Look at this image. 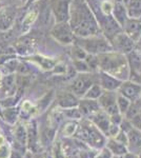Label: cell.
<instances>
[{
  "instance_id": "cell-7",
  "label": "cell",
  "mask_w": 141,
  "mask_h": 158,
  "mask_svg": "<svg viewBox=\"0 0 141 158\" xmlns=\"http://www.w3.org/2000/svg\"><path fill=\"white\" fill-rule=\"evenodd\" d=\"M106 148H107L111 151V153L114 156H124L129 152V149H127V147L125 144L119 142L118 140L113 138V137L107 138Z\"/></svg>"
},
{
  "instance_id": "cell-2",
  "label": "cell",
  "mask_w": 141,
  "mask_h": 158,
  "mask_svg": "<svg viewBox=\"0 0 141 158\" xmlns=\"http://www.w3.org/2000/svg\"><path fill=\"white\" fill-rule=\"evenodd\" d=\"M27 151L34 153H39V149L41 147L40 144L39 133H38L37 124L35 121L29 122L27 124Z\"/></svg>"
},
{
  "instance_id": "cell-28",
  "label": "cell",
  "mask_w": 141,
  "mask_h": 158,
  "mask_svg": "<svg viewBox=\"0 0 141 158\" xmlns=\"http://www.w3.org/2000/svg\"><path fill=\"white\" fill-rule=\"evenodd\" d=\"M112 158H123V156H113Z\"/></svg>"
},
{
  "instance_id": "cell-4",
  "label": "cell",
  "mask_w": 141,
  "mask_h": 158,
  "mask_svg": "<svg viewBox=\"0 0 141 158\" xmlns=\"http://www.w3.org/2000/svg\"><path fill=\"white\" fill-rule=\"evenodd\" d=\"M120 95L130 99L131 101H135L139 99L141 96V85L135 82H123L119 86Z\"/></svg>"
},
{
  "instance_id": "cell-20",
  "label": "cell",
  "mask_w": 141,
  "mask_h": 158,
  "mask_svg": "<svg viewBox=\"0 0 141 158\" xmlns=\"http://www.w3.org/2000/svg\"><path fill=\"white\" fill-rule=\"evenodd\" d=\"M120 131V126H118V124H114L111 122V126H110V129H109V137L107 138H110V137H116V135L119 133Z\"/></svg>"
},
{
  "instance_id": "cell-14",
  "label": "cell",
  "mask_w": 141,
  "mask_h": 158,
  "mask_svg": "<svg viewBox=\"0 0 141 158\" xmlns=\"http://www.w3.org/2000/svg\"><path fill=\"white\" fill-rule=\"evenodd\" d=\"M53 158H68V155L65 154L64 150L62 148L61 142H55L53 148Z\"/></svg>"
},
{
  "instance_id": "cell-22",
  "label": "cell",
  "mask_w": 141,
  "mask_h": 158,
  "mask_svg": "<svg viewBox=\"0 0 141 158\" xmlns=\"http://www.w3.org/2000/svg\"><path fill=\"white\" fill-rule=\"evenodd\" d=\"M35 18H36V13L33 12L27 15V17L25 18V22H27V23H32V22L35 20Z\"/></svg>"
},
{
  "instance_id": "cell-11",
  "label": "cell",
  "mask_w": 141,
  "mask_h": 158,
  "mask_svg": "<svg viewBox=\"0 0 141 158\" xmlns=\"http://www.w3.org/2000/svg\"><path fill=\"white\" fill-rule=\"evenodd\" d=\"M79 124L76 121H68L63 126L62 129V135L65 138H70V137H74L77 129H78Z\"/></svg>"
},
{
  "instance_id": "cell-3",
  "label": "cell",
  "mask_w": 141,
  "mask_h": 158,
  "mask_svg": "<svg viewBox=\"0 0 141 158\" xmlns=\"http://www.w3.org/2000/svg\"><path fill=\"white\" fill-rule=\"evenodd\" d=\"M89 119L91 120L95 126L98 128L100 131L102 132L106 137H109V129L111 126V119L110 116L107 115L104 111H99L93 114L92 116L89 117Z\"/></svg>"
},
{
  "instance_id": "cell-1",
  "label": "cell",
  "mask_w": 141,
  "mask_h": 158,
  "mask_svg": "<svg viewBox=\"0 0 141 158\" xmlns=\"http://www.w3.org/2000/svg\"><path fill=\"white\" fill-rule=\"evenodd\" d=\"M74 137L94 150H100L106 147L107 140V137L89 119L78 126Z\"/></svg>"
},
{
  "instance_id": "cell-6",
  "label": "cell",
  "mask_w": 141,
  "mask_h": 158,
  "mask_svg": "<svg viewBox=\"0 0 141 158\" xmlns=\"http://www.w3.org/2000/svg\"><path fill=\"white\" fill-rule=\"evenodd\" d=\"M79 106H80L79 110H80L82 116L86 117L92 116L93 114H95L100 110V104L95 99H83L80 102V104H79Z\"/></svg>"
},
{
  "instance_id": "cell-15",
  "label": "cell",
  "mask_w": 141,
  "mask_h": 158,
  "mask_svg": "<svg viewBox=\"0 0 141 158\" xmlns=\"http://www.w3.org/2000/svg\"><path fill=\"white\" fill-rule=\"evenodd\" d=\"M101 95H102V93H101V90H100L99 86L94 85L89 89V91L85 93L84 97L88 98V99H96V98H99Z\"/></svg>"
},
{
  "instance_id": "cell-9",
  "label": "cell",
  "mask_w": 141,
  "mask_h": 158,
  "mask_svg": "<svg viewBox=\"0 0 141 158\" xmlns=\"http://www.w3.org/2000/svg\"><path fill=\"white\" fill-rule=\"evenodd\" d=\"M91 88V83L89 82L86 79H78L74 82L73 86V92L77 95H85V93L89 91V89Z\"/></svg>"
},
{
  "instance_id": "cell-21",
  "label": "cell",
  "mask_w": 141,
  "mask_h": 158,
  "mask_svg": "<svg viewBox=\"0 0 141 158\" xmlns=\"http://www.w3.org/2000/svg\"><path fill=\"white\" fill-rule=\"evenodd\" d=\"M24 154L19 151H17V150H14V151H12L11 153V157L10 158H23Z\"/></svg>"
},
{
  "instance_id": "cell-24",
  "label": "cell",
  "mask_w": 141,
  "mask_h": 158,
  "mask_svg": "<svg viewBox=\"0 0 141 158\" xmlns=\"http://www.w3.org/2000/svg\"><path fill=\"white\" fill-rule=\"evenodd\" d=\"M123 158H140L139 155L136 154V153H132V152H127L126 154L124 155Z\"/></svg>"
},
{
  "instance_id": "cell-18",
  "label": "cell",
  "mask_w": 141,
  "mask_h": 158,
  "mask_svg": "<svg viewBox=\"0 0 141 158\" xmlns=\"http://www.w3.org/2000/svg\"><path fill=\"white\" fill-rule=\"evenodd\" d=\"M114 155L112 154L107 148L103 147L102 149L98 150V152L96 153V155L94 156V158H112Z\"/></svg>"
},
{
  "instance_id": "cell-26",
  "label": "cell",
  "mask_w": 141,
  "mask_h": 158,
  "mask_svg": "<svg viewBox=\"0 0 141 158\" xmlns=\"http://www.w3.org/2000/svg\"><path fill=\"white\" fill-rule=\"evenodd\" d=\"M3 143H6V137L3 135H0V146Z\"/></svg>"
},
{
  "instance_id": "cell-17",
  "label": "cell",
  "mask_w": 141,
  "mask_h": 158,
  "mask_svg": "<svg viewBox=\"0 0 141 158\" xmlns=\"http://www.w3.org/2000/svg\"><path fill=\"white\" fill-rule=\"evenodd\" d=\"M12 149L7 142L0 146V158H10L11 157Z\"/></svg>"
},
{
  "instance_id": "cell-5",
  "label": "cell",
  "mask_w": 141,
  "mask_h": 158,
  "mask_svg": "<svg viewBox=\"0 0 141 158\" xmlns=\"http://www.w3.org/2000/svg\"><path fill=\"white\" fill-rule=\"evenodd\" d=\"M126 134H127V139H129V144H127L129 152L138 154L141 150V131L133 126L126 132Z\"/></svg>"
},
{
  "instance_id": "cell-25",
  "label": "cell",
  "mask_w": 141,
  "mask_h": 158,
  "mask_svg": "<svg viewBox=\"0 0 141 158\" xmlns=\"http://www.w3.org/2000/svg\"><path fill=\"white\" fill-rule=\"evenodd\" d=\"M34 158H47V154L45 153H36V156Z\"/></svg>"
},
{
  "instance_id": "cell-27",
  "label": "cell",
  "mask_w": 141,
  "mask_h": 158,
  "mask_svg": "<svg viewBox=\"0 0 141 158\" xmlns=\"http://www.w3.org/2000/svg\"><path fill=\"white\" fill-rule=\"evenodd\" d=\"M23 158H33V156H32V152L27 151V153H25V154H24Z\"/></svg>"
},
{
  "instance_id": "cell-29",
  "label": "cell",
  "mask_w": 141,
  "mask_h": 158,
  "mask_svg": "<svg viewBox=\"0 0 141 158\" xmlns=\"http://www.w3.org/2000/svg\"><path fill=\"white\" fill-rule=\"evenodd\" d=\"M138 155H139V157L141 158V150H140V151H139V153H138Z\"/></svg>"
},
{
  "instance_id": "cell-16",
  "label": "cell",
  "mask_w": 141,
  "mask_h": 158,
  "mask_svg": "<svg viewBox=\"0 0 141 158\" xmlns=\"http://www.w3.org/2000/svg\"><path fill=\"white\" fill-rule=\"evenodd\" d=\"M65 116L68 118L72 119V120H77V119L82 118V114H81L80 110L76 108H70L64 112Z\"/></svg>"
},
{
  "instance_id": "cell-19",
  "label": "cell",
  "mask_w": 141,
  "mask_h": 158,
  "mask_svg": "<svg viewBox=\"0 0 141 158\" xmlns=\"http://www.w3.org/2000/svg\"><path fill=\"white\" fill-rule=\"evenodd\" d=\"M115 139L118 140L119 142H121V143L125 144V146L127 147V144H129V139H127V134L125 133L124 131H122L121 129H120L119 133L116 135V137H114Z\"/></svg>"
},
{
  "instance_id": "cell-30",
  "label": "cell",
  "mask_w": 141,
  "mask_h": 158,
  "mask_svg": "<svg viewBox=\"0 0 141 158\" xmlns=\"http://www.w3.org/2000/svg\"><path fill=\"white\" fill-rule=\"evenodd\" d=\"M0 79H1V74H0Z\"/></svg>"
},
{
  "instance_id": "cell-8",
  "label": "cell",
  "mask_w": 141,
  "mask_h": 158,
  "mask_svg": "<svg viewBox=\"0 0 141 158\" xmlns=\"http://www.w3.org/2000/svg\"><path fill=\"white\" fill-rule=\"evenodd\" d=\"M56 137V129L53 128H47L40 133V144L41 147H48L54 142Z\"/></svg>"
},
{
  "instance_id": "cell-12",
  "label": "cell",
  "mask_w": 141,
  "mask_h": 158,
  "mask_svg": "<svg viewBox=\"0 0 141 158\" xmlns=\"http://www.w3.org/2000/svg\"><path fill=\"white\" fill-rule=\"evenodd\" d=\"M59 104H60V106H62L64 109H70L76 106L78 102H77L76 98L74 96L70 95V94H66V95L62 96L59 99Z\"/></svg>"
},
{
  "instance_id": "cell-13",
  "label": "cell",
  "mask_w": 141,
  "mask_h": 158,
  "mask_svg": "<svg viewBox=\"0 0 141 158\" xmlns=\"http://www.w3.org/2000/svg\"><path fill=\"white\" fill-rule=\"evenodd\" d=\"M131 106V100L127 98H125L124 96L119 95L117 96V106L119 109V112L122 115H125V113L127 112Z\"/></svg>"
},
{
  "instance_id": "cell-23",
  "label": "cell",
  "mask_w": 141,
  "mask_h": 158,
  "mask_svg": "<svg viewBox=\"0 0 141 158\" xmlns=\"http://www.w3.org/2000/svg\"><path fill=\"white\" fill-rule=\"evenodd\" d=\"M102 7H103V12L106 13V14H109L110 11H111V9H112L111 4L107 3V2H104L103 6H102Z\"/></svg>"
},
{
  "instance_id": "cell-10",
  "label": "cell",
  "mask_w": 141,
  "mask_h": 158,
  "mask_svg": "<svg viewBox=\"0 0 141 158\" xmlns=\"http://www.w3.org/2000/svg\"><path fill=\"white\" fill-rule=\"evenodd\" d=\"M101 85L103 86L104 89L109 91H112V90H115V89L119 88L121 85V82L117 79H114L113 77L109 75H104L103 77L101 79Z\"/></svg>"
}]
</instances>
